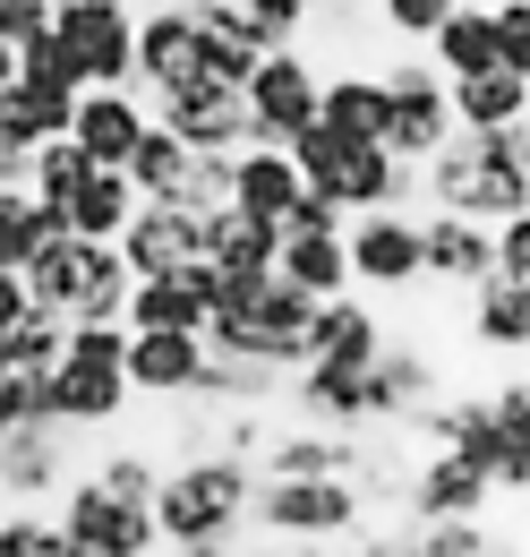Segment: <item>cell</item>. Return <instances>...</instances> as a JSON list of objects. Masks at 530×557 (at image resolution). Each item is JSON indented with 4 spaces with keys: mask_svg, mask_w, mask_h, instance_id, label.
<instances>
[{
    "mask_svg": "<svg viewBox=\"0 0 530 557\" xmlns=\"http://www.w3.org/2000/svg\"><path fill=\"white\" fill-rule=\"evenodd\" d=\"M198 369H205L198 335H129V351H121L129 395H154V404H180V395L198 386Z\"/></svg>",
    "mask_w": 530,
    "mask_h": 557,
    "instance_id": "20",
    "label": "cell"
},
{
    "mask_svg": "<svg viewBox=\"0 0 530 557\" xmlns=\"http://www.w3.org/2000/svg\"><path fill=\"white\" fill-rule=\"evenodd\" d=\"M351 455H359V437L282 420V429H265V446L249 455V472H257V481H351Z\"/></svg>",
    "mask_w": 530,
    "mask_h": 557,
    "instance_id": "15",
    "label": "cell"
},
{
    "mask_svg": "<svg viewBox=\"0 0 530 557\" xmlns=\"http://www.w3.org/2000/svg\"><path fill=\"white\" fill-rule=\"evenodd\" d=\"M454 9H496V0H454Z\"/></svg>",
    "mask_w": 530,
    "mask_h": 557,
    "instance_id": "44",
    "label": "cell"
},
{
    "mask_svg": "<svg viewBox=\"0 0 530 557\" xmlns=\"http://www.w3.org/2000/svg\"><path fill=\"white\" fill-rule=\"evenodd\" d=\"M359 523H368V497L351 481H257L240 532H257V541H351Z\"/></svg>",
    "mask_w": 530,
    "mask_h": 557,
    "instance_id": "4",
    "label": "cell"
},
{
    "mask_svg": "<svg viewBox=\"0 0 530 557\" xmlns=\"http://www.w3.org/2000/svg\"><path fill=\"white\" fill-rule=\"evenodd\" d=\"M317 61L291 44V52H257L249 61V86H240V103H249V146H291L308 121H317Z\"/></svg>",
    "mask_w": 530,
    "mask_h": 557,
    "instance_id": "8",
    "label": "cell"
},
{
    "mask_svg": "<svg viewBox=\"0 0 530 557\" xmlns=\"http://www.w3.org/2000/svg\"><path fill=\"white\" fill-rule=\"evenodd\" d=\"M0 369H9V360H0Z\"/></svg>",
    "mask_w": 530,
    "mask_h": 557,
    "instance_id": "46",
    "label": "cell"
},
{
    "mask_svg": "<svg viewBox=\"0 0 530 557\" xmlns=\"http://www.w3.org/2000/svg\"><path fill=\"white\" fill-rule=\"evenodd\" d=\"M180 172H189V146L172 138L163 121H154V129H146V138L129 146V163H121V181H129V189L146 198V207H163V198L180 189Z\"/></svg>",
    "mask_w": 530,
    "mask_h": 557,
    "instance_id": "30",
    "label": "cell"
},
{
    "mask_svg": "<svg viewBox=\"0 0 530 557\" xmlns=\"http://www.w3.org/2000/svg\"><path fill=\"white\" fill-rule=\"evenodd\" d=\"M317 121L342 129V138H359V146H377L386 138V86H377V70L326 61V77H317Z\"/></svg>",
    "mask_w": 530,
    "mask_h": 557,
    "instance_id": "22",
    "label": "cell"
},
{
    "mask_svg": "<svg viewBox=\"0 0 530 557\" xmlns=\"http://www.w3.org/2000/svg\"><path fill=\"white\" fill-rule=\"evenodd\" d=\"M342 223H351V214L333 207V198H317V189H300V207L282 214V232H342Z\"/></svg>",
    "mask_w": 530,
    "mask_h": 557,
    "instance_id": "40",
    "label": "cell"
},
{
    "mask_svg": "<svg viewBox=\"0 0 530 557\" xmlns=\"http://www.w3.org/2000/svg\"><path fill=\"white\" fill-rule=\"evenodd\" d=\"M394 326H386V309L368 300V292H333V300H317L308 309V326H300V351L308 360H377V344H386Z\"/></svg>",
    "mask_w": 530,
    "mask_h": 557,
    "instance_id": "17",
    "label": "cell"
},
{
    "mask_svg": "<svg viewBox=\"0 0 530 557\" xmlns=\"http://www.w3.org/2000/svg\"><path fill=\"white\" fill-rule=\"evenodd\" d=\"M411 557H522V541L505 549L496 515H463V523H411Z\"/></svg>",
    "mask_w": 530,
    "mask_h": 557,
    "instance_id": "31",
    "label": "cell"
},
{
    "mask_svg": "<svg viewBox=\"0 0 530 557\" xmlns=\"http://www.w3.org/2000/svg\"><path fill=\"white\" fill-rule=\"evenodd\" d=\"M172 214H214L231 207V154H189V172H180V189L163 198Z\"/></svg>",
    "mask_w": 530,
    "mask_h": 557,
    "instance_id": "35",
    "label": "cell"
},
{
    "mask_svg": "<svg viewBox=\"0 0 530 557\" xmlns=\"http://www.w3.org/2000/svg\"><path fill=\"white\" fill-rule=\"evenodd\" d=\"M488 26H496V70H505V77H530V0H496V9H488Z\"/></svg>",
    "mask_w": 530,
    "mask_h": 557,
    "instance_id": "38",
    "label": "cell"
},
{
    "mask_svg": "<svg viewBox=\"0 0 530 557\" xmlns=\"http://www.w3.org/2000/svg\"><path fill=\"white\" fill-rule=\"evenodd\" d=\"M180 557H240V541H189Z\"/></svg>",
    "mask_w": 530,
    "mask_h": 557,
    "instance_id": "42",
    "label": "cell"
},
{
    "mask_svg": "<svg viewBox=\"0 0 530 557\" xmlns=\"http://www.w3.org/2000/svg\"><path fill=\"white\" fill-rule=\"evenodd\" d=\"M146 112L189 146V154H231L249 146V103L231 86H172V95H146Z\"/></svg>",
    "mask_w": 530,
    "mask_h": 557,
    "instance_id": "13",
    "label": "cell"
},
{
    "mask_svg": "<svg viewBox=\"0 0 530 557\" xmlns=\"http://www.w3.org/2000/svg\"><path fill=\"white\" fill-rule=\"evenodd\" d=\"M0 557H61V523L43 506H9L0 515Z\"/></svg>",
    "mask_w": 530,
    "mask_h": 557,
    "instance_id": "37",
    "label": "cell"
},
{
    "mask_svg": "<svg viewBox=\"0 0 530 557\" xmlns=\"http://www.w3.org/2000/svg\"><path fill=\"white\" fill-rule=\"evenodd\" d=\"M52 26V0H0V44L17 52V44H35Z\"/></svg>",
    "mask_w": 530,
    "mask_h": 557,
    "instance_id": "39",
    "label": "cell"
},
{
    "mask_svg": "<svg viewBox=\"0 0 530 557\" xmlns=\"http://www.w3.org/2000/svg\"><path fill=\"white\" fill-rule=\"evenodd\" d=\"M479 275H488V223H463V214H419V283L470 292Z\"/></svg>",
    "mask_w": 530,
    "mask_h": 557,
    "instance_id": "21",
    "label": "cell"
},
{
    "mask_svg": "<svg viewBox=\"0 0 530 557\" xmlns=\"http://www.w3.org/2000/svg\"><path fill=\"white\" fill-rule=\"evenodd\" d=\"M249 488L257 472L240 463V455H214L198 446L189 463H172L163 481H154V541H172V549H189V541H240V523H249Z\"/></svg>",
    "mask_w": 530,
    "mask_h": 557,
    "instance_id": "2",
    "label": "cell"
},
{
    "mask_svg": "<svg viewBox=\"0 0 530 557\" xmlns=\"http://www.w3.org/2000/svg\"><path fill=\"white\" fill-rule=\"evenodd\" d=\"M61 214H68V232H77V240H112V232L137 214V189L121 181V172H103V163H94V172L61 198Z\"/></svg>",
    "mask_w": 530,
    "mask_h": 557,
    "instance_id": "29",
    "label": "cell"
},
{
    "mask_svg": "<svg viewBox=\"0 0 530 557\" xmlns=\"http://www.w3.org/2000/svg\"><path fill=\"white\" fill-rule=\"evenodd\" d=\"M445 112H454V129H514V121H530V77H454L445 86Z\"/></svg>",
    "mask_w": 530,
    "mask_h": 557,
    "instance_id": "26",
    "label": "cell"
},
{
    "mask_svg": "<svg viewBox=\"0 0 530 557\" xmlns=\"http://www.w3.org/2000/svg\"><path fill=\"white\" fill-rule=\"evenodd\" d=\"M274 275L291 283V292H308V300H333V292H351V267H342V232H282V240H274Z\"/></svg>",
    "mask_w": 530,
    "mask_h": 557,
    "instance_id": "25",
    "label": "cell"
},
{
    "mask_svg": "<svg viewBox=\"0 0 530 557\" xmlns=\"http://www.w3.org/2000/svg\"><path fill=\"white\" fill-rule=\"evenodd\" d=\"M61 129H68V95L61 86H35V77H9V86H0V146L35 154V146L61 138Z\"/></svg>",
    "mask_w": 530,
    "mask_h": 557,
    "instance_id": "27",
    "label": "cell"
},
{
    "mask_svg": "<svg viewBox=\"0 0 530 557\" xmlns=\"http://www.w3.org/2000/svg\"><path fill=\"white\" fill-rule=\"evenodd\" d=\"M154 129V112H146V95L137 86H77L68 95V129L61 138L86 154V163H103V172H121L129 163V146Z\"/></svg>",
    "mask_w": 530,
    "mask_h": 557,
    "instance_id": "12",
    "label": "cell"
},
{
    "mask_svg": "<svg viewBox=\"0 0 530 557\" xmlns=\"http://www.w3.org/2000/svg\"><path fill=\"white\" fill-rule=\"evenodd\" d=\"M86 172H94V163H86V154H77L68 138H43L35 154H26V181H17V189H26L35 207H61V198L77 189V181H86Z\"/></svg>",
    "mask_w": 530,
    "mask_h": 557,
    "instance_id": "33",
    "label": "cell"
},
{
    "mask_svg": "<svg viewBox=\"0 0 530 557\" xmlns=\"http://www.w3.org/2000/svg\"><path fill=\"white\" fill-rule=\"evenodd\" d=\"M274 223H257V214H240V207H214L198 214V258L214 267V275H274Z\"/></svg>",
    "mask_w": 530,
    "mask_h": 557,
    "instance_id": "23",
    "label": "cell"
},
{
    "mask_svg": "<svg viewBox=\"0 0 530 557\" xmlns=\"http://www.w3.org/2000/svg\"><path fill=\"white\" fill-rule=\"evenodd\" d=\"M52 44L68 52L77 86H129V35H137V0H52Z\"/></svg>",
    "mask_w": 530,
    "mask_h": 557,
    "instance_id": "7",
    "label": "cell"
},
{
    "mask_svg": "<svg viewBox=\"0 0 530 557\" xmlns=\"http://www.w3.org/2000/svg\"><path fill=\"white\" fill-rule=\"evenodd\" d=\"M68 472H77L68 429H9V437H0V497H9V506H43V497H61Z\"/></svg>",
    "mask_w": 530,
    "mask_h": 557,
    "instance_id": "16",
    "label": "cell"
},
{
    "mask_svg": "<svg viewBox=\"0 0 530 557\" xmlns=\"http://www.w3.org/2000/svg\"><path fill=\"white\" fill-rule=\"evenodd\" d=\"M154 481H163V463L146 446H103V463H94V488H112L121 506H154Z\"/></svg>",
    "mask_w": 530,
    "mask_h": 557,
    "instance_id": "34",
    "label": "cell"
},
{
    "mask_svg": "<svg viewBox=\"0 0 530 557\" xmlns=\"http://www.w3.org/2000/svg\"><path fill=\"white\" fill-rule=\"evenodd\" d=\"M198 17L189 9H172V0H154V9H137V35H129V86L137 95H172V86H198Z\"/></svg>",
    "mask_w": 530,
    "mask_h": 557,
    "instance_id": "11",
    "label": "cell"
},
{
    "mask_svg": "<svg viewBox=\"0 0 530 557\" xmlns=\"http://www.w3.org/2000/svg\"><path fill=\"white\" fill-rule=\"evenodd\" d=\"M9 429H26V377L17 369H0V437Z\"/></svg>",
    "mask_w": 530,
    "mask_h": 557,
    "instance_id": "41",
    "label": "cell"
},
{
    "mask_svg": "<svg viewBox=\"0 0 530 557\" xmlns=\"http://www.w3.org/2000/svg\"><path fill=\"white\" fill-rule=\"evenodd\" d=\"M377 86H386V154L394 163H428L437 146L454 138V112H445V77L428 70L419 52H394V61H377Z\"/></svg>",
    "mask_w": 530,
    "mask_h": 557,
    "instance_id": "5",
    "label": "cell"
},
{
    "mask_svg": "<svg viewBox=\"0 0 530 557\" xmlns=\"http://www.w3.org/2000/svg\"><path fill=\"white\" fill-rule=\"evenodd\" d=\"M112 249H121L129 283L172 275V267H189V258H198V214H172V207H146V198H137V214L112 232Z\"/></svg>",
    "mask_w": 530,
    "mask_h": 557,
    "instance_id": "18",
    "label": "cell"
},
{
    "mask_svg": "<svg viewBox=\"0 0 530 557\" xmlns=\"http://www.w3.org/2000/svg\"><path fill=\"white\" fill-rule=\"evenodd\" d=\"M61 344H68V326H61V318H43V309H26L17 326H0V360H9L17 377H43V369L61 360Z\"/></svg>",
    "mask_w": 530,
    "mask_h": 557,
    "instance_id": "32",
    "label": "cell"
},
{
    "mask_svg": "<svg viewBox=\"0 0 530 557\" xmlns=\"http://www.w3.org/2000/svg\"><path fill=\"white\" fill-rule=\"evenodd\" d=\"M231 207L282 232V214L300 207V172L282 146H231Z\"/></svg>",
    "mask_w": 530,
    "mask_h": 557,
    "instance_id": "24",
    "label": "cell"
},
{
    "mask_svg": "<svg viewBox=\"0 0 530 557\" xmlns=\"http://www.w3.org/2000/svg\"><path fill=\"white\" fill-rule=\"evenodd\" d=\"M342 267H351V292L368 300H394V292H419V214H351L342 223Z\"/></svg>",
    "mask_w": 530,
    "mask_h": 557,
    "instance_id": "9",
    "label": "cell"
},
{
    "mask_svg": "<svg viewBox=\"0 0 530 557\" xmlns=\"http://www.w3.org/2000/svg\"><path fill=\"white\" fill-rule=\"evenodd\" d=\"M9 77H17V52H9V44H0V86H9Z\"/></svg>",
    "mask_w": 530,
    "mask_h": 557,
    "instance_id": "43",
    "label": "cell"
},
{
    "mask_svg": "<svg viewBox=\"0 0 530 557\" xmlns=\"http://www.w3.org/2000/svg\"><path fill=\"white\" fill-rule=\"evenodd\" d=\"M470 344L488 351L496 369H522V351H530V283H505V275L470 283Z\"/></svg>",
    "mask_w": 530,
    "mask_h": 557,
    "instance_id": "19",
    "label": "cell"
},
{
    "mask_svg": "<svg viewBox=\"0 0 530 557\" xmlns=\"http://www.w3.org/2000/svg\"><path fill=\"white\" fill-rule=\"evenodd\" d=\"M419 214H463V223L530 214V121H514V129H454L419 163Z\"/></svg>",
    "mask_w": 530,
    "mask_h": 557,
    "instance_id": "1",
    "label": "cell"
},
{
    "mask_svg": "<svg viewBox=\"0 0 530 557\" xmlns=\"http://www.w3.org/2000/svg\"><path fill=\"white\" fill-rule=\"evenodd\" d=\"M26 309L61 318V326H121V300H129V267L112 240H52L26 258Z\"/></svg>",
    "mask_w": 530,
    "mask_h": 557,
    "instance_id": "3",
    "label": "cell"
},
{
    "mask_svg": "<svg viewBox=\"0 0 530 557\" xmlns=\"http://www.w3.org/2000/svg\"><path fill=\"white\" fill-rule=\"evenodd\" d=\"M172 9H198V0H172Z\"/></svg>",
    "mask_w": 530,
    "mask_h": 557,
    "instance_id": "45",
    "label": "cell"
},
{
    "mask_svg": "<svg viewBox=\"0 0 530 557\" xmlns=\"http://www.w3.org/2000/svg\"><path fill=\"white\" fill-rule=\"evenodd\" d=\"M68 240V214L61 207H35L26 189H0V275H26L35 249Z\"/></svg>",
    "mask_w": 530,
    "mask_h": 557,
    "instance_id": "28",
    "label": "cell"
},
{
    "mask_svg": "<svg viewBox=\"0 0 530 557\" xmlns=\"http://www.w3.org/2000/svg\"><path fill=\"white\" fill-rule=\"evenodd\" d=\"M205 318H214L205 309V258L129 283V300H121V326L129 335H205Z\"/></svg>",
    "mask_w": 530,
    "mask_h": 557,
    "instance_id": "14",
    "label": "cell"
},
{
    "mask_svg": "<svg viewBox=\"0 0 530 557\" xmlns=\"http://www.w3.org/2000/svg\"><path fill=\"white\" fill-rule=\"evenodd\" d=\"M445 9H454V0H368L377 35H394V44H411V52H419V44L445 26Z\"/></svg>",
    "mask_w": 530,
    "mask_h": 557,
    "instance_id": "36",
    "label": "cell"
},
{
    "mask_svg": "<svg viewBox=\"0 0 530 557\" xmlns=\"http://www.w3.org/2000/svg\"><path fill=\"white\" fill-rule=\"evenodd\" d=\"M52 523H61V557H154L163 549L154 541V515L121 506L112 488H94V472H68Z\"/></svg>",
    "mask_w": 530,
    "mask_h": 557,
    "instance_id": "6",
    "label": "cell"
},
{
    "mask_svg": "<svg viewBox=\"0 0 530 557\" xmlns=\"http://www.w3.org/2000/svg\"><path fill=\"white\" fill-rule=\"evenodd\" d=\"M505 497H496V481L479 472V463H463V455H445V446H419L411 455V472H402V523H463V515H496Z\"/></svg>",
    "mask_w": 530,
    "mask_h": 557,
    "instance_id": "10",
    "label": "cell"
}]
</instances>
